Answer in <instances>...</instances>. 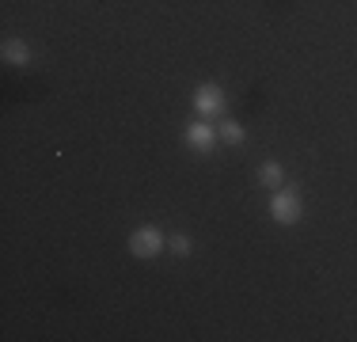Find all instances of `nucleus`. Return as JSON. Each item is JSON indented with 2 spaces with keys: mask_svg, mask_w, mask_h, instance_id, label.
Listing matches in <instances>:
<instances>
[{
  "mask_svg": "<svg viewBox=\"0 0 357 342\" xmlns=\"http://www.w3.org/2000/svg\"><path fill=\"white\" fill-rule=\"evenodd\" d=\"M164 232H160L156 225H141L137 232L130 236V255H137V259H152V255L164 251Z\"/></svg>",
  "mask_w": 357,
  "mask_h": 342,
  "instance_id": "obj_3",
  "label": "nucleus"
},
{
  "mask_svg": "<svg viewBox=\"0 0 357 342\" xmlns=\"http://www.w3.org/2000/svg\"><path fill=\"white\" fill-rule=\"evenodd\" d=\"M0 57H4L8 65H27V61H31V46H27L23 38H4Z\"/></svg>",
  "mask_w": 357,
  "mask_h": 342,
  "instance_id": "obj_5",
  "label": "nucleus"
},
{
  "mask_svg": "<svg viewBox=\"0 0 357 342\" xmlns=\"http://www.w3.org/2000/svg\"><path fill=\"white\" fill-rule=\"evenodd\" d=\"M183 141L190 144V149H198V152H209V149L217 144V130L206 122V118H202V122H190V126L183 130Z\"/></svg>",
  "mask_w": 357,
  "mask_h": 342,
  "instance_id": "obj_4",
  "label": "nucleus"
},
{
  "mask_svg": "<svg viewBox=\"0 0 357 342\" xmlns=\"http://www.w3.org/2000/svg\"><path fill=\"white\" fill-rule=\"evenodd\" d=\"M225 107H228V96L220 91V84H198L194 88V110L198 118H225Z\"/></svg>",
  "mask_w": 357,
  "mask_h": 342,
  "instance_id": "obj_2",
  "label": "nucleus"
},
{
  "mask_svg": "<svg viewBox=\"0 0 357 342\" xmlns=\"http://www.w3.org/2000/svg\"><path fill=\"white\" fill-rule=\"evenodd\" d=\"M217 137H220L225 144H243V137H248V133H243L240 122H232V118H220V122H217Z\"/></svg>",
  "mask_w": 357,
  "mask_h": 342,
  "instance_id": "obj_7",
  "label": "nucleus"
},
{
  "mask_svg": "<svg viewBox=\"0 0 357 342\" xmlns=\"http://www.w3.org/2000/svg\"><path fill=\"white\" fill-rule=\"evenodd\" d=\"M167 247H172L175 255H190V236H183V232H175L172 239H167Z\"/></svg>",
  "mask_w": 357,
  "mask_h": 342,
  "instance_id": "obj_8",
  "label": "nucleus"
},
{
  "mask_svg": "<svg viewBox=\"0 0 357 342\" xmlns=\"http://www.w3.org/2000/svg\"><path fill=\"white\" fill-rule=\"evenodd\" d=\"M259 183H262V186H270V191H278V186L285 183V168H282V164H274V160H266V164L259 168Z\"/></svg>",
  "mask_w": 357,
  "mask_h": 342,
  "instance_id": "obj_6",
  "label": "nucleus"
},
{
  "mask_svg": "<svg viewBox=\"0 0 357 342\" xmlns=\"http://www.w3.org/2000/svg\"><path fill=\"white\" fill-rule=\"evenodd\" d=\"M301 213H304L301 194H296L293 186H278L274 198H270V217H274L278 225H296V221H301Z\"/></svg>",
  "mask_w": 357,
  "mask_h": 342,
  "instance_id": "obj_1",
  "label": "nucleus"
}]
</instances>
